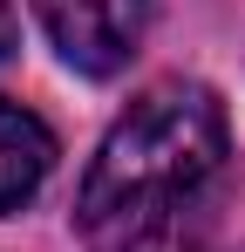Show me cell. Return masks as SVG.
<instances>
[{
    "mask_svg": "<svg viewBox=\"0 0 245 252\" xmlns=\"http://www.w3.org/2000/svg\"><path fill=\"white\" fill-rule=\"evenodd\" d=\"M34 14L55 55L82 75H116L150 28V0H34Z\"/></svg>",
    "mask_w": 245,
    "mask_h": 252,
    "instance_id": "2",
    "label": "cell"
},
{
    "mask_svg": "<svg viewBox=\"0 0 245 252\" xmlns=\"http://www.w3.org/2000/svg\"><path fill=\"white\" fill-rule=\"evenodd\" d=\"M14 41H21V28H14V0H0V62L14 55Z\"/></svg>",
    "mask_w": 245,
    "mask_h": 252,
    "instance_id": "4",
    "label": "cell"
},
{
    "mask_svg": "<svg viewBox=\"0 0 245 252\" xmlns=\"http://www.w3.org/2000/svg\"><path fill=\"white\" fill-rule=\"evenodd\" d=\"M225 102L204 82H157L95 143L75 198L89 252H191L225 177Z\"/></svg>",
    "mask_w": 245,
    "mask_h": 252,
    "instance_id": "1",
    "label": "cell"
},
{
    "mask_svg": "<svg viewBox=\"0 0 245 252\" xmlns=\"http://www.w3.org/2000/svg\"><path fill=\"white\" fill-rule=\"evenodd\" d=\"M55 170V136L34 109L0 95V211H21L41 191V177Z\"/></svg>",
    "mask_w": 245,
    "mask_h": 252,
    "instance_id": "3",
    "label": "cell"
}]
</instances>
